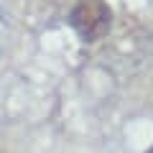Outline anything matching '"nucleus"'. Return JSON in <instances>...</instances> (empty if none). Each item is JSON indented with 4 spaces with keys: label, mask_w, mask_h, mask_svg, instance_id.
Instances as JSON below:
<instances>
[{
    "label": "nucleus",
    "mask_w": 153,
    "mask_h": 153,
    "mask_svg": "<svg viewBox=\"0 0 153 153\" xmlns=\"http://www.w3.org/2000/svg\"><path fill=\"white\" fill-rule=\"evenodd\" d=\"M69 23L82 41L94 44L105 38L112 28V10L105 0H79L69 13Z\"/></svg>",
    "instance_id": "f257e3e1"
},
{
    "label": "nucleus",
    "mask_w": 153,
    "mask_h": 153,
    "mask_svg": "<svg viewBox=\"0 0 153 153\" xmlns=\"http://www.w3.org/2000/svg\"><path fill=\"white\" fill-rule=\"evenodd\" d=\"M148 153H153V146H151V148H148Z\"/></svg>",
    "instance_id": "f03ea898"
}]
</instances>
